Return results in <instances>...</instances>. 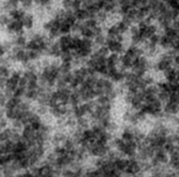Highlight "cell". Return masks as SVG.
Wrapping results in <instances>:
<instances>
[{
  "label": "cell",
  "mask_w": 179,
  "mask_h": 177,
  "mask_svg": "<svg viewBox=\"0 0 179 177\" xmlns=\"http://www.w3.org/2000/svg\"><path fill=\"white\" fill-rule=\"evenodd\" d=\"M163 73H164V77L167 83H172L175 80H179V70L174 69L173 67L167 68Z\"/></svg>",
  "instance_id": "cell-1"
},
{
  "label": "cell",
  "mask_w": 179,
  "mask_h": 177,
  "mask_svg": "<svg viewBox=\"0 0 179 177\" xmlns=\"http://www.w3.org/2000/svg\"><path fill=\"white\" fill-rule=\"evenodd\" d=\"M23 23V26H24V29H27L29 31V30H32L33 28V25H34V16L33 14L31 13H28L27 12L26 15H25L24 19L22 21Z\"/></svg>",
  "instance_id": "cell-2"
},
{
  "label": "cell",
  "mask_w": 179,
  "mask_h": 177,
  "mask_svg": "<svg viewBox=\"0 0 179 177\" xmlns=\"http://www.w3.org/2000/svg\"><path fill=\"white\" fill-rule=\"evenodd\" d=\"M178 110H179V104H175V103H171V102H166L164 104V110L163 112L167 115H172V116H176L178 114Z\"/></svg>",
  "instance_id": "cell-3"
},
{
  "label": "cell",
  "mask_w": 179,
  "mask_h": 177,
  "mask_svg": "<svg viewBox=\"0 0 179 177\" xmlns=\"http://www.w3.org/2000/svg\"><path fill=\"white\" fill-rule=\"evenodd\" d=\"M18 4L19 2L16 1V0H9V1H6L2 3V9H3V12H7L9 13V12L13 11V10H17L18 9Z\"/></svg>",
  "instance_id": "cell-4"
},
{
  "label": "cell",
  "mask_w": 179,
  "mask_h": 177,
  "mask_svg": "<svg viewBox=\"0 0 179 177\" xmlns=\"http://www.w3.org/2000/svg\"><path fill=\"white\" fill-rule=\"evenodd\" d=\"M26 13H27V12H25L24 10L17 9V10H13V11L9 12V16H10V18L13 19V21L22 22L23 19H24Z\"/></svg>",
  "instance_id": "cell-5"
},
{
  "label": "cell",
  "mask_w": 179,
  "mask_h": 177,
  "mask_svg": "<svg viewBox=\"0 0 179 177\" xmlns=\"http://www.w3.org/2000/svg\"><path fill=\"white\" fill-rule=\"evenodd\" d=\"M120 64V56L117 54H110V56L106 58V67L112 68V67H117V65Z\"/></svg>",
  "instance_id": "cell-6"
},
{
  "label": "cell",
  "mask_w": 179,
  "mask_h": 177,
  "mask_svg": "<svg viewBox=\"0 0 179 177\" xmlns=\"http://www.w3.org/2000/svg\"><path fill=\"white\" fill-rule=\"evenodd\" d=\"M22 102V99H17V98L12 97L11 99L7 101L6 105H4V110H14L19 105V103Z\"/></svg>",
  "instance_id": "cell-7"
},
{
  "label": "cell",
  "mask_w": 179,
  "mask_h": 177,
  "mask_svg": "<svg viewBox=\"0 0 179 177\" xmlns=\"http://www.w3.org/2000/svg\"><path fill=\"white\" fill-rule=\"evenodd\" d=\"M171 42H172V40L168 39L167 37H165V35L163 34V35H160V40H159L158 45H160L163 49L168 50L171 49Z\"/></svg>",
  "instance_id": "cell-8"
},
{
  "label": "cell",
  "mask_w": 179,
  "mask_h": 177,
  "mask_svg": "<svg viewBox=\"0 0 179 177\" xmlns=\"http://www.w3.org/2000/svg\"><path fill=\"white\" fill-rule=\"evenodd\" d=\"M178 32L179 31L173 29L172 27H167V28H165L164 30H163V34H164L165 37H167L168 39H171V40H174V39H176V38H179Z\"/></svg>",
  "instance_id": "cell-9"
},
{
  "label": "cell",
  "mask_w": 179,
  "mask_h": 177,
  "mask_svg": "<svg viewBox=\"0 0 179 177\" xmlns=\"http://www.w3.org/2000/svg\"><path fill=\"white\" fill-rule=\"evenodd\" d=\"M76 127L82 129L83 131L89 129V120L86 117H80L76 119Z\"/></svg>",
  "instance_id": "cell-10"
},
{
  "label": "cell",
  "mask_w": 179,
  "mask_h": 177,
  "mask_svg": "<svg viewBox=\"0 0 179 177\" xmlns=\"http://www.w3.org/2000/svg\"><path fill=\"white\" fill-rule=\"evenodd\" d=\"M125 72H120V71H117L112 77L110 78V81H112L113 83H117V84H121L125 81Z\"/></svg>",
  "instance_id": "cell-11"
},
{
  "label": "cell",
  "mask_w": 179,
  "mask_h": 177,
  "mask_svg": "<svg viewBox=\"0 0 179 177\" xmlns=\"http://www.w3.org/2000/svg\"><path fill=\"white\" fill-rule=\"evenodd\" d=\"M16 108H18L21 112H29V111H31L32 105H31V103H30V101H28V100L23 101L22 100V102L19 103V105L17 106Z\"/></svg>",
  "instance_id": "cell-12"
},
{
  "label": "cell",
  "mask_w": 179,
  "mask_h": 177,
  "mask_svg": "<svg viewBox=\"0 0 179 177\" xmlns=\"http://www.w3.org/2000/svg\"><path fill=\"white\" fill-rule=\"evenodd\" d=\"M58 70H59L60 74H67V73L72 72V65L69 64V62H67V64H60Z\"/></svg>",
  "instance_id": "cell-13"
},
{
  "label": "cell",
  "mask_w": 179,
  "mask_h": 177,
  "mask_svg": "<svg viewBox=\"0 0 179 177\" xmlns=\"http://www.w3.org/2000/svg\"><path fill=\"white\" fill-rule=\"evenodd\" d=\"M93 41L90 39H86V38H80V49H92Z\"/></svg>",
  "instance_id": "cell-14"
},
{
  "label": "cell",
  "mask_w": 179,
  "mask_h": 177,
  "mask_svg": "<svg viewBox=\"0 0 179 177\" xmlns=\"http://www.w3.org/2000/svg\"><path fill=\"white\" fill-rule=\"evenodd\" d=\"M105 41H106V38H105V35L101 34V35H98V37L95 38V40H93V44L97 45L98 47L105 46Z\"/></svg>",
  "instance_id": "cell-15"
},
{
  "label": "cell",
  "mask_w": 179,
  "mask_h": 177,
  "mask_svg": "<svg viewBox=\"0 0 179 177\" xmlns=\"http://www.w3.org/2000/svg\"><path fill=\"white\" fill-rule=\"evenodd\" d=\"M59 32L61 35H65V34H69L71 32V26L67 24L64 21L61 22V25H60V28H59Z\"/></svg>",
  "instance_id": "cell-16"
},
{
  "label": "cell",
  "mask_w": 179,
  "mask_h": 177,
  "mask_svg": "<svg viewBox=\"0 0 179 177\" xmlns=\"http://www.w3.org/2000/svg\"><path fill=\"white\" fill-rule=\"evenodd\" d=\"M59 60L61 61V64H67V62L71 64L73 60V57H72L71 53H61V55H60V57H59Z\"/></svg>",
  "instance_id": "cell-17"
},
{
  "label": "cell",
  "mask_w": 179,
  "mask_h": 177,
  "mask_svg": "<svg viewBox=\"0 0 179 177\" xmlns=\"http://www.w3.org/2000/svg\"><path fill=\"white\" fill-rule=\"evenodd\" d=\"M17 87H18V84H17V83L13 82L10 77L8 78L7 83H6V88H4V89H8V90H10V91L14 92Z\"/></svg>",
  "instance_id": "cell-18"
},
{
  "label": "cell",
  "mask_w": 179,
  "mask_h": 177,
  "mask_svg": "<svg viewBox=\"0 0 179 177\" xmlns=\"http://www.w3.org/2000/svg\"><path fill=\"white\" fill-rule=\"evenodd\" d=\"M24 97L28 101H37L38 99L37 90H26V93H25Z\"/></svg>",
  "instance_id": "cell-19"
},
{
  "label": "cell",
  "mask_w": 179,
  "mask_h": 177,
  "mask_svg": "<svg viewBox=\"0 0 179 177\" xmlns=\"http://www.w3.org/2000/svg\"><path fill=\"white\" fill-rule=\"evenodd\" d=\"M27 55H28L29 60L32 62L39 60L40 57H41V55H40V53L38 52V50H28V52H27Z\"/></svg>",
  "instance_id": "cell-20"
},
{
  "label": "cell",
  "mask_w": 179,
  "mask_h": 177,
  "mask_svg": "<svg viewBox=\"0 0 179 177\" xmlns=\"http://www.w3.org/2000/svg\"><path fill=\"white\" fill-rule=\"evenodd\" d=\"M23 127H24V125H23L19 119H14L11 121V128L14 131H16V132H19L21 130H23Z\"/></svg>",
  "instance_id": "cell-21"
},
{
  "label": "cell",
  "mask_w": 179,
  "mask_h": 177,
  "mask_svg": "<svg viewBox=\"0 0 179 177\" xmlns=\"http://www.w3.org/2000/svg\"><path fill=\"white\" fill-rule=\"evenodd\" d=\"M144 41L145 40L143 39L141 34L135 35V37H131V45H134V46H140V45H142Z\"/></svg>",
  "instance_id": "cell-22"
},
{
  "label": "cell",
  "mask_w": 179,
  "mask_h": 177,
  "mask_svg": "<svg viewBox=\"0 0 179 177\" xmlns=\"http://www.w3.org/2000/svg\"><path fill=\"white\" fill-rule=\"evenodd\" d=\"M79 34L82 35L83 38H86V39H90V40L95 39V37H93V34H92L91 29H88L87 27H85L84 29L80 30V34Z\"/></svg>",
  "instance_id": "cell-23"
},
{
  "label": "cell",
  "mask_w": 179,
  "mask_h": 177,
  "mask_svg": "<svg viewBox=\"0 0 179 177\" xmlns=\"http://www.w3.org/2000/svg\"><path fill=\"white\" fill-rule=\"evenodd\" d=\"M19 3H21L23 7L22 10H24L25 12L31 10L32 7H33V1H31V0H23L22 2H19Z\"/></svg>",
  "instance_id": "cell-24"
},
{
  "label": "cell",
  "mask_w": 179,
  "mask_h": 177,
  "mask_svg": "<svg viewBox=\"0 0 179 177\" xmlns=\"http://www.w3.org/2000/svg\"><path fill=\"white\" fill-rule=\"evenodd\" d=\"M49 113L50 114V115L53 116V117L57 118V119H59V118L64 117V116L61 115V112H60L59 105H58L57 107H54V108H49Z\"/></svg>",
  "instance_id": "cell-25"
},
{
  "label": "cell",
  "mask_w": 179,
  "mask_h": 177,
  "mask_svg": "<svg viewBox=\"0 0 179 177\" xmlns=\"http://www.w3.org/2000/svg\"><path fill=\"white\" fill-rule=\"evenodd\" d=\"M10 21H11V18H10V16L8 14H0V27H7V25L9 24Z\"/></svg>",
  "instance_id": "cell-26"
},
{
  "label": "cell",
  "mask_w": 179,
  "mask_h": 177,
  "mask_svg": "<svg viewBox=\"0 0 179 177\" xmlns=\"http://www.w3.org/2000/svg\"><path fill=\"white\" fill-rule=\"evenodd\" d=\"M103 89H104L105 92L107 91H112V90L115 89V85L112 81H110L108 78H105V82H104V86H103Z\"/></svg>",
  "instance_id": "cell-27"
},
{
  "label": "cell",
  "mask_w": 179,
  "mask_h": 177,
  "mask_svg": "<svg viewBox=\"0 0 179 177\" xmlns=\"http://www.w3.org/2000/svg\"><path fill=\"white\" fill-rule=\"evenodd\" d=\"M49 108L47 107V106H38V107L34 110V112H36L38 115L41 117V116H46L47 114H49Z\"/></svg>",
  "instance_id": "cell-28"
},
{
  "label": "cell",
  "mask_w": 179,
  "mask_h": 177,
  "mask_svg": "<svg viewBox=\"0 0 179 177\" xmlns=\"http://www.w3.org/2000/svg\"><path fill=\"white\" fill-rule=\"evenodd\" d=\"M26 88H21V87H17L16 90L13 92V97L14 98H17V99H22L23 97L25 96L26 93Z\"/></svg>",
  "instance_id": "cell-29"
},
{
  "label": "cell",
  "mask_w": 179,
  "mask_h": 177,
  "mask_svg": "<svg viewBox=\"0 0 179 177\" xmlns=\"http://www.w3.org/2000/svg\"><path fill=\"white\" fill-rule=\"evenodd\" d=\"M115 25H116V26H117V28H118V30H119V34H125V32L129 31V27L125 26V25L123 24V23H122L121 21L117 22Z\"/></svg>",
  "instance_id": "cell-30"
},
{
  "label": "cell",
  "mask_w": 179,
  "mask_h": 177,
  "mask_svg": "<svg viewBox=\"0 0 179 177\" xmlns=\"http://www.w3.org/2000/svg\"><path fill=\"white\" fill-rule=\"evenodd\" d=\"M25 49H27V52H28V50H38L39 49V45H38L33 40H29V41L27 42L26 46H25Z\"/></svg>",
  "instance_id": "cell-31"
},
{
  "label": "cell",
  "mask_w": 179,
  "mask_h": 177,
  "mask_svg": "<svg viewBox=\"0 0 179 177\" xmlns=\"http://www.w3.org/2000/svg\"><path fill=\"white\" fill-rule=\"evenodd\" d=\"M98 55H99V57H104V58H107L110 56V50L106 46H101L99 47V49L97 50Z\"/></svg>",
  "instance_id": "cell-32"
},
{
  "label": "cell",
  "mask_w": 179,
  "mask_h": 177,
  "mask_svg": "<svg viewBox=\"0 0 179 177\" xmlns=\"http://www.w3.org/2000/svg\"><path fill=\"white\" fill-rule=\"evenodd\" d=\"M10 75H11V71H10L9 68L0 65V77H3L8 80V78L10 77Z\"/></svg>",
  "instance_id": "cell-33"
},
{
  "label": "cell",
  "mask_w": 179,
  "mask_h": 177,
  "mask_svg": "<svg viewBox=\"0 0 179 177\" xmlns=\"http://www.w3.org/2000/svg\"><path fill=\"white\" fill-rule=\"evenodd\" d=\"M85 26L87 27L88 29H93L95 28L97 26H99V23L97 22V19H90L88 18L87 21H85Z\"/></svg>",
  "instance_id": "cell-34"
},
{
  "label": "cell",
  "mask_w": 179,
  "mask_h": 177,
  "mask_svg": "<svg viewBox=\"0 0 179 177\" xmlns=\"http://www.w3.org/2000/svg\"><path fill=\"white\" fill-rule=\"evenodd\" d=\"M2 46L4 49V52L6 53H11L12 49H13V44H12L11 40H4V41L1 42Z\"/></svg>",
  "instance_id": "cell-35"
},
{
  "label": "cell",
  "mask_w": 179,
  "mask_h": 177,
  "mask_svg": "<svg viewBox=\"0 0 179 177\" xmlns=\"http://www.w3.org/2000/svg\"><path fill=\"white\" fill-rule=\"evenodd\" d=\"M168 102L178 104V102H179V95H178V92H171L170 95H168Z\"/></svg>",
  "instance_id": "cell-36"
},
{
  "label": "cell",
  "mask_w": 179,
  "mask_h": 177,
  "mask_svg": "<svg viewBox=\"0 0 179 177\" xmlns=\"http://www.w3.org/2000/svg\"><path fill=\"white\" fill-rule=\"evenodd\" d=\"M105 129H106L107 132H110V133H112V134H113L115 131L118 130V125L116 122H114V121H110V122L108 123L107 127L105 128Z\"/></svg>",
  "instance_id": "cell-37"
},
{
  "label": "cell",
  "mask_w": 179,
  "mask_h": 177,
  "mask_svg": "<svg viewBox=\"0 0 179 177\" xmlns=\"http://www.w3.org/2000/svg\"><path fill=\"white\" fill-rule=\"evenodd\" d=\"M143 80H144V83H145L146 85H147V87L148 86H151V85H155V78H153L151 75H148V74H146L145 76L143 77Z\"/></svg>",
  "instance_id": "cell-38"
},
{
  "label": "cell",
  "mask_w": 179,
  "mask_h": 177,
  "mask_svg": "<svg viewBox=\"0 0 179 177\" xmlns=\"http://www.w3.org/2000/svg\"><path fill=\"white\" fill-rule=\"evenodd\" d=\"M159 40H160V34H155L151 35L149 39H148V42H149L150 44H152V45H157V46H158V44H159Z\"/></svg>",
  "instance_id": "cell-39"
},
{
  "label": "cell",
  "mask_w": 179,
  "mask_h": 177,
  "mask_svg": "<svg viewBox=\"0 0 179 177\" xmlns=\"http://www.w3.org/2000/svg\"><path fill=\"white\" fill-rule=\"evenodd\" d=\"M134 96H135V93L127 91V92L125 93V97H123V99H125V102L127 103V104H131V101H132V99L134 98Z\"/></svg>",
  "instance_id": "cell-40"
},
{
  "label": "cell",
  "mask_w": 179,
  "mask_h": 177,
  "mask_svg": "<svg viewBox=\"0 0 179 177\" xmlns=\"http://www.w3.org/2000/svg\"><path fill=\"white\" fill-rule=\"evenodd\" d=\"M92 34H93V37H98V35H101L103 34V27L101 26V25H99V26H97L95 28H93L92 30Z\"/></svg>",
  "instance_id": "cell-41"
},
{
  "label": "cell",
  "mask_w": 179,
  "mask_h": 177,
  "mask_svg": "<svg viewBox=\"0 0 179 177\" xmlns=\"http://www.w3.org/2000/svg\"><path fill=\"white\" fill-rule=\"evenodd\" d=\"M129 31H130V34L131 37H135V35H138L140 34V30H138L137 26L136 25H132V26L129 28Z\"/></svg>",
  "instance_id": "cell-42"
},
{
  "label": "cell",
  "mask_w": 179,
  "mask_h": 177,
  "mask_svg": "<svg viewBox=\"0 0 179 177\" xmlns=\"http://www.w3.org/2000/svg\"><path fill=\"white\" fill-rule=\"evenodd\" d=\"M43 29H44V31H46V32H49L50 30L53 29L52 19H49V21H46V22L43 23Z\"/></svg>",
  "instance_id": "cell-43"
},
{
  "label": "cell",
  "mask_w": 179,
  "mask_h": 177,
  "mask_svg": "<svg viewBox=\"0 0 179 177\" xmlns=\"http://www.w3.org/2000/svg\"><path fill=\"white\" fill-rule=\"evenodd\" d=\"M80 6H82V1H79V0H75V1H72L71 4V10L73 12L77 11V10L80 9Z\"/></svg>",
  "instance_id": "cell-44"
},
{
  "label": "cell",
  "mask_w": 179,
  "mask_h": 177,
  "mask_svg": "<svg viewBox=\"0 0 179 177\" xmlns=\"http://www.w3.org/2000/svg\"><path fill=\"white\" fill-rule=\"evenodd\" d=\"M104 82H105V77H98L95 88H101V89H103V86H104Z\"/></svg>",
  "instance_id": "cell-45"
},
{
  "label": "cell",
  "mask_w": 179,
  "mask_h": 177,
  "mask_svg": "<svg viewBox=\"0 0 179 177\" xmlns=\"http://www.w3.org/2000/svg\"><path fill=\"white\" fill-rule=\"evenodd\" d=\"M61 4H62V9H64V11H68V10H71L72 1H70V0H64V1L61 2Z\"/></svg>",
  "instance_id": "cell-46"
},
{
  "label": "cell",
  "mask_w": 179,
  "mask_h": 177,
  "mask_svg": "<svg viewBox=\"0 0 179 177\" xmlns=\"http://www.w3.org/2000/svg\"><path fill=\"white\" fill-rule=\"evenodd\" d=\"M8 99L6 98V96L3 95V92H0V107H4V105H6Z\"/></svg>",
  "instance_id": "cell-47"
},
{
  "label": "cell",
  "mask_w": 179,
  "mask_h": 177,
  "mask_svg": "<svg viewBox=\"0 0 179 177\" xmlns=\"http://www.w3.org/2000/svg\"><path fill=\"white\" fill-rule=\"evenodd\" d=\"M27 84H28V82H27V80L25 77H21V80H19L18 82V87L21 88H27Z\"/></svg>",
  "instance_id": "cell-48"
},
{
  "label": "cell",
  "mask_w": 179,
  "mask_h": 177,
  "mask_svg": "<svg viewBox=\"0 0 179 177\" xmlns=\"http://www.w3.org/2000/svg\"><path fill=\"white\" fill-rule=\"evenodd\" d=\"M97 65L101 67V65H106V58L104 57H99L97 59Z\"/></svg>",
  "instance_id": "cell-49"
},
{
  "label": "cell",
  "mask_w": 179,
  "mask_h": 177,
  "mask_svg": "<svg viewBox=\"0 0 179 177\" xmlns=\"http://www.w3.org/2000/svg\"><path fill=\"white\" fill-rule=\"evenodd\" d=\"M4 54H6V52H4V49L3 46H2V44L0 43V58L4 57Z\"/></svg>",
  "instance_id": "cell-50"
},
{
  "label": "cell",
  "mask_w": 179,
  "mask_h": 177,
  "mask_svg": "<svg viewBox=\"0 0 179 177\" xmlns=\"http://www.w3.org/2000/svg\"><path fill=\"white\" fill-rule=\"evenodd\" d=\"M3 13V9H2V7L0 6V14H2Z\"/></svg>",
  "instance_id": "cell-51"
}]
</instances>
